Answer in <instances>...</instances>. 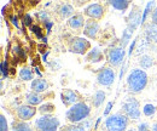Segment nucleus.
Returning a JSON list of instances; mask_svg holds the SVG:
<instances>
[{
	"mask_svg": "<svg viewBox=\"0 0 157 131\" xmlns=\"http://www.w3.org/2000/svg\"><path fill=\"white\" fill-rule=\"evenodd\" d=\"M147 74L145 71L143 69H132L129 72V74L127 76V85H128V90L132 94H139L141 92L146 85H147Z\"/></svg>",
	"mask_w": 157,
	"mask_h": 131,
	"instance_id": "f257e3e1",
	"label": "nucleus"
},
{
	"mask_svg": "<svg viewBox=\"0 0 157 131\" xmlns=\"http://www.w3.org/2000/svg\"><path fill=\"white\" fill-rule=\"evenodd\" d=\"M91 114V108L85 102H78L76 104L69 107V109L65 113V118L71 124H78L81 121H85Z\"/></svg>",
	"mask_w": 157,
	"mask_h": 131,
	"instance_id": "f03ea898",
	"label": "nucleus"
},
{
	"mask_svg": "<svg viewBox=\"0 0 157 131\" xmlns=\"http://www.w3.org/2000/svg\"><path fill=\"white\" fill-rule=\"evenodd\" d=\"M128 117L123 113H115L105 119V129L108 131H127Z\"/></svg>",
	"mask_w": 157,
	"mask_h": 131,
	"instance_id": "7ed1b4c3",
	"label": "nucleus"
},
{
	"mask_svg": "<svg viewBox=\"0 0 157 131\" xmlns=\"http://www.w3.org/2000/svg\"><path fill=\"white\" fill-rule=\"evenodd\" d=\"M60 121L55 115H41L34 123L36 131H57Z\"/></svg>",
	"mask_w": 157,
	"mask_h": 131,
	"instance_id": "20e7f679",
	"label": "nucleus"
},
{
	"mask_svg": "<svg viewBox=\"0 0 157 131\" xmlns=\"http://www.w3.org/2000/svg\"><path fill=\"white\" fill-rule=\"evenodd\" d=\"M122 111L123 114L128 117V119L138 120L140 118V103L134 97H127L122 103Z\"/></svg>",
	"mask_w": 157,
	"mask_h": 131,
	"instance_id": "39448f33",
	"label": "nucleus"
},
{
	"mask_svg": "<svg viewBox=\"0 0 157 131\" xmlns=\"http://www.w3.org/2000/svg\"><path fill=\"white\" fill-rule=\"evenodd\" d=\"M69 50L78 55H87L91 50V43L82 37H74L69 40Z\"/></svg>",
	"mask_w": 157,
	"mask_h": 131,
	"instance_id": "423d86ee",
	"label": "nucleus"
},
{
	"mask_svg": "<svg viewBox=\"0 0 157 131\" xmlns=\"http://www.w3.org/2000/svg\"><path fill=\"white\" fill-rule=\"evenodd\" d=\"M106 59L109 62V64H111L113 67H118L126 56V51L123 47L117 46V47H111L106 51Z\"/></svg>",
	"mask_w": 157,
	"mask_h": 131,
	"instance_id": "0eeeda50",
	"label": "nucleus"
},
{
	"mask_svg": "<svg viewBox=\"0 0 157 131\" xmlns=\"http://www.w3.org/2000/svg\"><path fill=\"white\" fill-rule=\"evenodd\" d=\"M115 72L110 67H103L100 68L97 74V83L101 86H110L115 81Z\"/></svg>",
	"mask_w": 157,
	"mask_h": 131,
	"instance_id": "6e6552de",
	"label": "nucleus"
},
{
	"mask_svg": "<svg viewBox=\"0 0 157 131\" xmlns=\"http://www.w3.org/2000/svg\"><path fill=\"white\" fill-rule=\"evenodd\" d=\"M104 12H105V9L101 4L99 2H92L90 5H87L85 9H83V14L86 16H88L90 18L96 19L99 21L104 17Z\"/></svg>",
	"mask_w": 157,
	"mask_h": 131,
	"instance_id": "1a4fd4ad",
	"label": "nucleus"
},
{
	"mask_svg": "<svg viewBox=\"0 0 157 131\" xmlns=\"http://www.w3.org/2000/svg\"><path fill=\"white\" fill-rule=\"evenodd\" d=\"M36 113H38V109L34 106H29V104H21L16 108L17 118L22 121H28L33 119Z\"/></svg>",
	"mask_w": 157,
	"mask_h": 131,
	"instance_id": "9d476101",
	"label": "nucleus"
},
{
	"mask_svg": "<svg viewBox=\"0 0 157 131\" xmlns=\"http://www.w3.org/2000/svg\"><path fill=\"white\" fill-rule=\"evenodd\" d=\"M99 31H100V26H99L98 21L92 18L86 19V24L83 27V34L90 39H96L98 35Z\"/></svg>",
	"mask_w": 157,
	"mask_h": 131,
	"instance_id": "9b49d317",
	"label": "nucleus"
},
{
	"mask_svg": "<svg viewBox=\"0 0 157 131\" xmlns=\"http://www.w3.org/2000/svg\"><path fill=\"white\" fill-rule=\"evenodd\" d=\"M60 98H62V102L64 106L67 107H71L74 104H76L78 102H80V96L76 91L71 90V89H65L62 91L60 94Z\"/></svg>",
	"mask_w": 157,
	"mask_h": 131,
	"instance_id": "f8f14e48",
	"label": "nucleus"
},
{
	"mask_svg": "<svg viewBox=\"0 0 157 131\" xmlns=\"http://www.w3.org/2000/svg\"><path fill=\"white\" fill-rule=\"evenodd\" d=\"M50 88V84L46 79H42V78H35L32 84H30V89L33 92H36V94H41V92H45L47 91Z\"/></svg>",
	"mask_w": 157,
	"mask_h": 131,
	"instance_id": "ddd939ff",
	"label": "nucleus"
},
{
	"mask_svg": "<svg viewBox=\"0 0 157 131\" xmlns=\"http://www.w3.org/2000/svg\"><path fill=\"white\" fill-rule=\"evenodd\" d=\"M69 28L74 29V31H81L83 29L85 24H86V19L83 18V16L81 14H75L74 16H71L70 18L67 21Z\"/></svg>",
	"mask_w": 157,
	"mask_h": 131,
	"instance_id": "4468645a",
	"label": "nucleus"
},
{
	"mask_svg": "<svg viewBox=\"0 0 157 131\" xmlns=\"http://www.w3.org/2000/svg\"><path fill=\"white\" fill-rule=\"evenodd\" d=\"M104 55L101 52V50L99 47H93L88 51V54L86 55V61L91 62V63H98L100 61H103Z\"/></svg>",
	"mask_w": 157,
	"mask_h": 131,
	"instance_id": "2eb2a0df",
	"label": "nucleus"
},
{
	"mask_svg": "<svg viewBox=\"0 0 157 131\" xmlns=\"http://www.w3.org/2000/svg\"><path fill=\"white\" fill-rule=\"evenodd\" d=\"M42 101H44V97L40 94H36V92H33L32 91V92H28V94L25 95V102L29 106L36 107L38 104L42 103Z\"/></svg>",
	"mask_w": 157,
	"mask_h": 131,
	"instance_id": "dca6fc26",
	"label": "nucleus"
},
{
	"mask_svg": "<svg viewBox=\"0 0 157 131\" xmlns=\"http://www.w3.org/2000/svg\"><path fill=\"white\" fill-rule=\"evenodd\" d=\"M59 15L63 17V18H70L71 16H74V6L70 5V4H62L58 9Z\"/></svg>",
	"mask_w": 157,
	"mask_h": 131,
	"instance_id": "f3484780",
	"label": "nucleus"
},
{
	"mask_svg": "<svg viewBox=\"0 0 157 131\" xmlns=\"http://www.w3.org/2000/svg\"><path fill=\"white\" fill-rule=\"evenodd\" d=\"M145 34H146V39L149 41H155L157 43V26L154 24L152 22L146 24L145 27Z\"/></svg>",
	"mask_w": 157,
	"mask_h": 131,
	"instance_id": "a211bd4d",
	"label": "nucleus"
},
{
	"mask_svg": "<svg viewBox=\"0 0 157 131\" xmlns=\"http://www.w3.org/2000/svg\"><path fill=\"white\" fill-rule=\"evenodd\" d=\"M10 131H34V130H33V128H32L28 123H25V121H22V120H13Z\"/></svg>",
	"mask_w": 157,
	"mask_h": 131,
	"instance_id": "6ab92c4d",
	"label": "nucleus"
},
{
	"mask_svg": "<svg viewBox=\"0 0 157 131\" xmlns=\"http://www.w3.org/2000/svg\"><path fill=\"white\" fill-rule=\"evenodd\" d=\"M129 4L131 2L128 0H111V1H109V5H111L113 9L121 11V12H124L129 7Z\"/></svg>",
	"mask_w": 157,
	"mask_h": 131,
	"instance_id": "aec40b11",
	"label": "nucleus"
},
{
	"mask_svg": "<svg viewBox=\"0 0 157 131\" xmlns=\"http://www.w3.org/2000/svg\"><path fill=\"white\" fill-rule=\"evenodd\" d=\"M105 92L103 91V90H97L94 95L92 96V104H93V107H96V108H99L103 103H104V101H105Z\"/></svg>",
	"mask_w": 157,
	"mask_h": 131,
	"instance_id": "412c9836",
	"label": "nucleus"
},
{
	"mask_svg": "<svg viewBox=\"0 0 157 131\" xmlns=\"http://www.w3.org/2000/svg\"><path fill=\"white\" fill-rule=\"evenodd\" d=\"M18 78L22 81H33L34 80V73L29 67H22L18 73Z\"/></svg>",
	"mask_w": 157,
	"mask_h": 131,
	"instance_id": "4be33fe9",
	"label": "nucleus"
},
{
	"mask_svg": "<svg viewBox=\"0 0 157 131\" xmlns=\"http://www.w3.org/2000/svg\"><path fill=\"white\" fill-rule=\"evenodd\" d=\"M139 64L141 67V69H149L154 66V58L150 56V55H141V57L139 58Z\"/></svg>",
	"mask_w": 157,
	"mask_h": 131,
	"instance_id": "5701e85b",
	"label": "nucleus"
},
{
	"mask_svg": "<svg viewBox=\"0 0 157 131\" xmlns=\"http://www.w3.org/2000/svg\"><path fill=\"white\" fill-rule=\"evenodd\" d=\"M155 6H157L156 1H149V2L146 4V6H145V9H144V11H143V15H141V24L145 23L147 16L151 14V11H152V12L155 11V9H156Z\"/></svg>",
	"mask_w": 157,
	"mask_h": 131,
	"instance_id": "b1692460",
	"label": "nucleus"
},
{
	"mask_svg": "<svg viewBox=\"0 0 157 131\" xmlns=\"http://www.w3.org/2000/svg\"><path fill=\"white\" fill-rule=\"evenodd\" d=\"M55 109H56L55 104H52L51 102H45V103L40 104L38 111H39L42 115H52V113L55 112Z\"/></svg>",
	"mask_w": 157,
	"mask_h": 131,
	"instance_id": "393cba45",
	"label": "nucleus"
},
{
	"mask_svg": "<svg viewBox=\"0 0 157 131\" xmlns=\"http://www.w3.org/2000/svg\"><path fill=\"white\" fill-rule=\"evenodd\" d=\"M134 32L132 31V29H129V28H126L124 29V32H123V34H122V38H121V47H126L127 46V44H128V41H129V39L132 38V34H133Z\"/></svg>",
	"mask_w": 157,
	"mask_h": 131,
	"instance_id": "a878e982",
	"label": "nucleus"
},
{
	"mask_svg": "<svg viewBox=\"0 0 157 131\" xmlns=\"http://www.w3.org/2000/svg\"><path fill=\"white\" fill-rule=\"evenodd\" d=\"M143 113H144L145 117H149V118L150 117H154L155 113H156V107L154 104H151V103H146L143 107Z\"/></svg>",
	"mask_w": 157,
	"mask_h": 131,
	"instance_id": "bb28decb",
	"label": "nucleus"
},
{
	"mask_svg": "<svg viewBox=\"0 0 157 131\" xmlns=\"http://www.w3.org/2000/svg\"><path fill=\"white\" fill-rule=\"evenodd\" d=\"M62 131H88L83 124H73V125H67L64 126Z\"/></svg>",
	"mask_w": 157,
	"mask_h": 131,
	"instance_id": "cd10ccee",
	"label": "nucleus"
},
{
	"mask_svg": "<svg viewBox=\"0 0 157 131\" xmlns=\"http://www.w3.org/2000/svg\"><path fill=\"white\" fill-rule=\"evenodd\" d=\"M10 128H9V123H7V119L4 114L0 115V131H9Z\"/></svg>",
	"mask_w": 157,
	"mask_h": 131,
	"instance_id": "c85d7f7f",
	"label": "nucleus"
},
{
	"mask_svg": "<svg viewBox=\"0 0 157 131\" xmlns=\"http://www.w3.org/2000/svg\"><path fill=\"white\" fill-rule=\"evenodd\" d=\"M0 68H1V76H2V79H5L9 75V62H7V59H4L1 62Z\"/></svg>",
	"mask_w": 157,
	"mask_h": 131,
	"instance_id": "c756f323",
	"label": "nucleus"
},
{
	"mask_svg": "<svg viewBox=\"0 0 157 131\" xmlns=\"http://www.w3.org/2000/svg\"><path fill=\"white\" fill-rule=\"evenodd\" d=\"M36 18H38V21L42 22L44 24H45L47 21H50V19H48V15H47L46 11H39V12L36 14Z\"/></svg>",
	"mask_w": 157,
	"mask_h": 131,
	"instance_id": "7c9ffc66",
	"label": "nucleus"
},
{
	"mask_svg": "<svg viewBox=\"0 0 157 131\" xmlns=\"http://www.w3.org/2000/svg\"><path fill=\"white\" fill-rule=\"evenodd\" d=\"M30 29H32V32L39 38V39H41V40L44 39V37H42V29L40 28L38 24H33V26L30 27Z\"/></svg>",
	"mask_w": 157,
	"mask_h": 131,
	"instance_id": "2f4dec72",
	"label": "nucleus"
},
{
	"mask_svg": "<svg viewBox=\"0 0 157 131\" xmlns=\"http://www.w3.org/2000/svg\"><path fill=\"white\" fill-rule=\"evenodd\" d=\"M137 130L138 131H151V126H150L149 123L143 121V123H139V124H138Z\"/></svg>",
	"mask_w": 157,
	"mask_h": 131,
	"instance_id": "473e14b6",
	"label": "nucleus"
},
{
	"mask_svg": "<svg viewBox=\"0 0 157 131\" xmlns=\"http://www.w3.org/2000/svg\"><path fill=\"white\" fill-rule=\"evenodd\" d=\"M113 107H114V102H113V101L108 102V104H106V107H105V109H104V112H103V115H104V117H109V114L111 112Z\"/></svg>",
	"mask_w": 157,
	"mask_h": 131,
	"instance_id": "72a5a7b5",
	"label": "nucleus"
},
{
	"mask_svg": "<svg viewBox=\"0 0 157 131\" xmlns=\"http://www.w3.org/2000/svg\"><path fill=\"white\" fill-rule=\"evenodd\" d=\"M23 19H24V21H23V22H24V24H25V26H28V27H32V26L34 24V23H33V17H32L29 14H25V15H24V17H23Z\"/></svg>",
	"mask_w": 157,
	"mask_h": 131,
	"instance_id": "f704fd0d",
	"label": "nucleus"
},
{
	"mask_svg": "<svg viewBox=\"0 0 157 131\" xmlns=\"http://www.w3.org/2000/svg\"><path fill=\"white\" fill-rule=\"evenodd\" d=\"M10 19H11V23H12V24H13L16 28H18V27H20V26H18V17H17L16 15L11 16V17H10Z\"/></svg>",
	"mask_w": 157,
	"mask_h": 131,
	"instance_id": "c9c22d12",
	"label": "nucleus"
},
{
	"mask_svg": "<svg viewBox=\"0 0 157 131\" xmlns=\"http://www.w3.org/2000/svg\"><path fill=\"white\" fill-rule=\"evenodd\" d=\"M52 26H53V22H52V21H47V22L45 23V27H46V31H47V33H50V32H51V28H52Z\"/></svg>",
	"mask_w": 157,
	"mask_h": 131,
	"instance_id": "e433bc0d",
	"label": "nucleus"
},
{
	"mask_svg": "<svg viewBox=\"0 0 157 131\" xmlns=\"http://www.w3.org/2000/svg\"><path fill=\"white\" fill-rule=\"evenodd\" d=\"M152 23L157 26V6H156V9H155V11L152 12Z\"/></svg>",
	"mask_w": 157,
	"mask_h": 131,
	"instance_id": "4c0bfd02",
	"label": "nucleus"
},
{
	"mask_svg": "<svg viewBox=\"0 0 157 131\" xmlns=\"http://www.w3.org/2000/svg\"><path fill=\"white\" fill-rule=\"evenodd\" d=\"M137 40L138 39H134V40H133V43H132V45H131V47H129V55H132V52H133V50H134V46H136V44H137Z\"/></svg>",
	"mask_w": 157,
	"mask_h": 131,
	"instance_id": "58836bf2",
	"label": "nucleus"
},
{
	"mask_svg": "<svg viewBox=\"0 0 157 131\" xmlns=\"http://www.w3.org/2000/svg\"><path fill=\"white\" fill-rule=\"evenodd\" d=\"M151 131H157V121H155V123L151 125Z\"/></svg>",
	"mask_w": 157,
	"mask_h": 131,
	"instance_id": "ea45409f",
	"label": "nucleus"
},
{
	"mask_svg": "<svg viewBox=\"0 0 157 131\" xmlns=\"http://www.w3.org/2000/svg\"><path fill=\"white\" fill-rule=\"evenodd\" d=\"M100 120H101V118H98V119H97V121H96V125H94V129H98L99 124H100Z\"/></svg>",
	"mask_w": 157,
	"mask_h": 131,
	"instance_id": "a19ab883",
	"label": "nucleus"
},
{
	"mask_svg": "<svg viewBox=\"0 0 157 131\" xmlns=\"http://www.w3.org/2000/svg\"><path fill=\"white\" fill-rule=\"evenodd\" d=\"M127 131H138L137 129H133V128H131V129H128Z\"/></svg>",
	"mask_w": 157,
	"mask_h": 131,
	"instance_id": "79ce46f5",
	"label": "nucleus"
}]
</instances>
